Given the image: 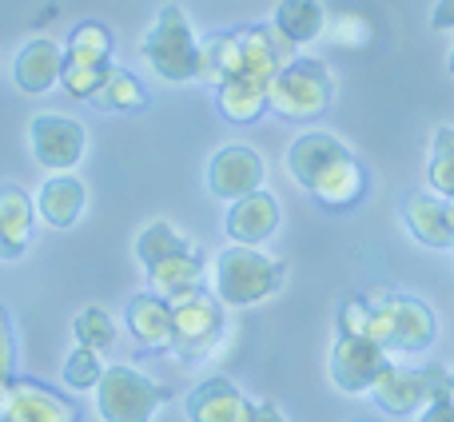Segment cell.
<instances>
[{"label":"cell","instance_id":"cell-1","mask_svg":"<svg viewBox=\"0 0 454 422\" xmlns=\"http://www.w3.org/2000/svg\"><path fill=\"white\" fill-rule=\"evenodd\" d=\"M363 299L371 303V323H367V339H375L387 355H419L434 343L439 323L434 311L415 295H399V291H363Z\"/></svg>","mask_w":454,"mask_h":422},{"label":"cell","instance_id":"cell-2","mask_svg":"<svg viewBox=\"0 0 454 422\" xmlns=\"http://www.w3.org/2000/svg\"><path fill=\"white\" fill-rule=\"evenodd\" d=\"M283 279H287V271L279 259L263 255L259 247H243V243L223 247L212 263V291L223 307L263 303L283 287Z\"/></svg>","mask_w":454,"mask_h":422},{"label":"cell","instance_id":"cell-3","mask_svg":"<svg viewBox=\"0 0 454 422\" xmlns=\"http://www.w3.org/2000/svg\"><path fill=\"white\" fill-rule=\"evenodd\" d=\"M140 52H144V60H148V68L156 72V76L172 80V84L200 80V36L180 4L160 8L156 20L144 32Z\"/></svg>","mask_w":454,"mask_h":422},{"label":"cell","instance_id":"cell-4","mask_svg":"<svg viewBox=\"0 0 454 422\" xmlns=\"http://www.w3.org/2000/svg\"><path fill=\"white\" fill-rule=\"evenodd\" d=\"M331 96H335V80L331 68L315 56H295L287 68H279V76L271 80V92H267V108L283 120H295V124H311L323 112L331 108Z\"/></svg>","mask_w":454,"mask_h":422},{"label":"cell","instance_id":"cell-5","mask_svg":"<svg viewBox=\"0 0 454 422\" xmlns=\"http://www.w3.org/2000/svg\"><path fill=\"white\" fill-rule=\"evenodd\" d=\"M168 399H172L168 387H160L156 379H148L128 363L104 367L100 383H96V407H100L104 422H152Z\"/></svg>","mask_w":454,"mask_h":422},{"label":"cell","instance_id":"cell-6","mask_svg":"<svg viewBox=\"0 0 454 422\" xmlns=\"http://www.w3.org/2000/svg\"><path fill=\"white\" fill-rule=\"evenodd\" d=\"M112 52H116V40L112 28H104L100 20H84L68 32L64 40V76L60 88L72 100H92V92L100 88L104 72L112 68Z\"/></svg>","mask_w":454,"mask_h":422},{"label":"cell","instance_id":"cell-7","mask_svg":"<svg viewBox=\"0 0 454 422\" xmlns=\"http://www.w3.org/2000/svg\"><path fill=\"white\" fill-rule=\"evenodd\" d=\"M375 402L387 415H415V410L431 407L439 399H454V371L442 367H423V371H407V367H387L375 379Z\"/></svg>","mask_w":454,"mask_h":422},{"label":"cell","instance_id":"cell-8","mask_svg":"<svg viewBox=\"0 0 454 422\" xmlns=\"http://www.w3.org/2000/svg\"><path fill=\"white\" fill-rule=\"evenodd\" d=\"M220 339H223V303L215 299V291L207 295L200 287L192 295H184L180 303H172V355H180L184 363H196L204 355H212Z\"/></svg>","mask_w":454,"mask_h":422},{"label":"cell","instance_id":"cell-9","mask_svg":"<svg viewBox=\"0 0 454 422\" xmlns=\"http://www.w3.org/2000/svg\"><path fill=\"white\" fill-rule=\"evenodd\" d=\"M28 148L44 172H68L88 152V128L72 116L44 112V116H32L28 124Z\"/></svg>","mask_w":454,"mask_h":422},{"label":"cell","instance_id":"cell-10","mask_svg":"<svg viewBox=\"0 0 454 422\" xmlns=\"http://www.w3.org/2000/svg\"><path fill=\"white\" fill-rule=\"evenodd\" d=\"M391 367V355L367 335H339L331 347V383L343 395H363Z\"/></svg>","mask_w":454,"mask_h":422},{"label":"cell","instance_id":"cell-11","mask_svg":"<svg viewBox=\"0 0 454 422\" xmlns=\"http://www.w3.org/2000/svg\"><path fill=\"white\" fill-rule=\"evenodd\" d=\"M267 180V164L255 148H243V144H231V148H220L207 164V191L215 199H239L259 191Z\"/></svg>","mask_w":454,"mask_h":422},{"label":"cell","instance_id":"cell-12","mask_svg":"<svg viewBox=\"0 0 454 422\" xmlns=\"http://www.w3.org/2000/svg\"><path fill=\"white\" fill-rule=\"evenodd\" d=\"M4 422H80V402L40 379H12Z\"/></svg>","mask_w":454,"mask_h":422},{"label":"cell","instance_id":"cell-13","mask_svg":"<svg viewBox=\"0 0 454 422\" xmlns=\"http://www.w3.org/2000/svg\"><path fill=\"white\" fill-rule=\"evenodd\" d=\"M239 36V72H251V76L275 80L279 68H287L299 56V44H291L275 24H247V28H235Z\"/></svg>","mask_w":454,"mask_h":422},{"label":"cell","instance_id":"cell-14","mask_svg":"<svg viewBox=\"0 0 454 422\" xmlns=\"http://www.w3.org/2000/svg\"><path fill=\"white\" fill-rule=\"evenodd\" d=\"M279 199L271 196V191H251V196H239L231 199V207H227V235H231V243H243V247H259V243H267L275 231H279Z\"/></svg>","mask_w":454,"mask_h":422},{"label":"cell","instance_id":"cell-15","mask_svg":"<svg viewBox=\"0 0 454 422\" xmlns=\"http://www.w3.org/2000/svg\"><path fill=\"white\" fill-rule=\"evenodd\" d=\"M124 323L132 331V343L140 347L144 355H164L172 351V303L152 291H140V295L128 299L124 307Z\"/></svg>","mask_w":454,"mask_h":422},{"label":"cell","instance_id":"cell-16","mask_svg":"<svg viewBox=\"0 0 454 422\" xmlns=\"http://www.w3.org/2000/svg\"><path fill=\"white\" fill-rule=\"evenodd\" d=\"M60 76H64V44H56V40H48V36L28 40L12 60L16 88L28 96L52 92V88L60 84Z\"/></svg>","mask_w":454,"mask_h":422},{"label":"cell","instance_id":"cell-17","mask_svg":"<svg viewBox=\"0 0 454 422\" xmlns=\"http://www.w3.org/2000/svg\"><path fill=\"white\" fill-rule=\"evenodd\" d=\"M255 402L231 383V379H207L188 395L192 422H251Z\"/></svg>","mask_w":454,"mask_h":422},{"label":"cell","instance_id":"cell-18","mask_svg":"<svg viewBox=\"0 0 454 422\" xmlns=\"http://www.w3.org/2000/svg\"><path fill=\"white\" fill-rule=\"evenodd\" d=\"M343 152H351L343 140H335L331 132H319V128H311V132L295 136L287 148V172L291 180L299 184V188H311L315 180H319V172H327L331 164H335Z\"/></svg>","mask_w":454,"mask_h":422},{"label":"cell","instance_id":"cell-19","mask_svg":"<svg viewBox=\"0 0 454 422\" xmlns=\"http://www.w3.org/2000/svg\"><path fill=\"white\" fill-rule=\"evenodd\" d=\"M307 191H311L327 211H347L367 196V172H363V164L351 156V152H343L327 172H319V180H315Z\"/></svg>","mask_w":454,"mask_h":422},{"label":"cell","instance_id":"cell-20","mask_svg":"<svg viewBox=\"0 0 454 422\" xmlns=\"http://www.w3.org/2000/svg\"><path fill=\"white\" fill-rule=\"evenodd\" d=\"M144 271H148V291L168 299V303H180L184 295L204 287V255L196 247L180 251L172 259H160V263L144 267Z\"/></svg>","mask_w":454,"mask_h":422},{"label":"cell","instance_id":"cell-21","mask_svg":"<svg viewBox=\"0 0 454 422\" xmlns=\"http://www.w3.org/2000/svg\"><path fill=\"white\" fill-rule=\"evenodd\" d=\"M267 92H271V80L251 76V72H235L223 84H215V104H220V116L231 124H255L267 108Z\"/></svg>","mask_w":454,"mask_h":422},{"label":"cell","instance_id":"cell-22","mask_svg":"<svg viewBox=\"0 0 454 422\" xmlns=\"http://www.w3.org/2000/svg\"><path fill=\"white\" fill-rule=\"evenodd\" d=\"M36 204L16 184H0V259H20L32 243Z\"/></svg>","mask_w":454,"mask_h":422},{"label":"cell","instance_id":"cell-23","mask_svg":"<svg viewBox=\"0 0 454 422\" xmlns=\"http://www.w3.org/2000/svg\"><path fill=\"white\" fill-rule=\"evenodd\" d=\"M403 215H407V227L423 247L434 251H450L454 247V227L447 215V199L434 196V191H415L403 204Z\"/></svg>","mask_w":454,"mask_h":422},{"label":"cell","instance_id":"cell-24","mask_svg":"<svg viewBox=\"0 0 454 422\" xmlns=\"http://www.w3.org/2000/svg\"><path fill=\"white\" fill-rule=\"evenodd\" d=\"M32 204L48 227H72L88 207V188L80 176H52V180H44Z\"/></svg>","mask_w":454,"mask_h":422},{"label":"cell","instance_id":"cell-25","mask_svg":"<svg viewBox=\"0 0 454 422\" xmlns=\"http://www.w3.org/2000/svg\"><path fill=\"white\" fill-rule=\"evenodd\" d=\"M271 24L291 40V44H311L327 32V8L319 0H279Z\"/></svg>","mask_w":454,"mask_h":422},{"label":"cell","instance_id":"cell-26","mask_svg":"<svg viewBox=\"0 0 454 422\" xmlns=\"http://www.w3.org/2000/svg\"><path fill=\"white\" fill-rule=\"evenodd\" d=\"M88 104L100 112H144L148 108V88H144L128 68H116V64H112Z\"/></svg>","mask_w":454,"mask_h":422},{"label":"cell","instance_id":"cell-27","mask_svg":"<svg viewBox=\"0 0 454 422\" xmlns=\"http://www.w3.org/2000/svg\"><path fill=\"white\" fill-rule=\"evenodd\" d=\"M427 180H431V191H434V196H442V199L454 196V128H450V124L434 128V136H431Z\"/></svg>","mask_w":454,"mask_h":422},{"label":"cell","instance_id":"cell-28","mask_svg":"<svg viewBox=\"0 0 454 422\" xmlns=\"http://www.w3.org/2000/svg\"><path fill=\"white\" fill-rule=\"evenodd\" d=\"M188 247L192 243L184 239L172 223H164V219L148 223L140 235H136V259H140L144 267L160 263V259H172V255H180V251H188Z\"/></svg>","mask_w":454,"mask_h":422},{"label":"cell","instance_id":"cell-29","mask_svg":"<svg viewBox=\"0 0 454 422\" xmlns=\"http://www.w3.org/2000/svg\"><path fill=\"white\" fill-rule=\"evenodd\" d=\"M72 331H76L80 347H92V351H108L116 343V323L104 307H84V311L72 319Z\"/></svg>","mask_w":454,"mask_h":422},{"label":"cell","instance_id":"cell-30","mask_svg":"<svg viewBox=\"0 0 454 422\" xmlns=\"http://www.w3.org/2000/svg\"><path fill=\"white\" fill-rule=\"evenodd\" d=\"M104 375V363H100V351H92V347H72L68 359H64V387L68 391H96V383H100Z\"/></svg>","mask_w":454,"mask_h":422},{"label":"cell","instance_id":"cell-31","mask_svg":"<svg viewBox=\"0 0 454 422\" xmlns=\"http://www.w3.org/2000/svg\"><path fill=\"white\" fill-rule=\"evenodd\" d=\"M331 40L339 48H363L371 40V20L363 12H339L331 24Z\"/></svg>","mask_w":454,"mask_h":422},{"label":"cell","instance_id":"cell-32","mask_svg":"<svg viewBox=\"0 0 454 422\" xmlns=\"http://www.w3.org/2000/svg\"><path fill=\"white\" fill-rule=\"evenodd\" d=\"M367 323H371V303L359 295L351 303H343V311H339V335H367Z\"/></svg>","mask_w":454,"mask_h":422},{"label":"cell","instance_id":"cell-33","mask_svg":"<svg viewBox=\"0 0 454 422\" xmlns=\"http://www.w3.org/2000/svg\"><path fill=\"white\" fill-rule=\"evenodd\" d=\"M16 371V335H12V319H8V311L0 307V375L12 379Z\"/></svg>","mask_w":454,"mask_h":422},{"label":"cell","instance_id":"cell-34","mask_svg":"<svg viewBox=\"0 0 454 422\" xmlns=\"http://www.w3.org/2000/svg\"><path fill=\"white\" fill-rule=\"evenodd\" d=\"M431 28H434V32H454V0H434V8H431Z\"/></svg>","mask_w":454,"mask_h":422},{"label":"cell","instance_id":"cell-35","mask_svg":"<svg viewBox=\"0 0 454 422\" xmlns=\"http://www.w3.org/2000/svg\"><path fill=\"white\" fill-rule=\"evenodd\" d=\"M419 422H454V399H439L431 407H423Z\"/></svg>","mask_w":454,"mask_h":422},{"label":"cell","instance_id":"cell-36","mask_svg":"<svg viewBox=\"0 0 454 422\" xmlns=\"http://www.w3.org/2000/svg\"><path fill=\"white\" fill-rule=\"evenodd\" d=\"M251 422H287V418H283V410L275 407V402H255V410H251Z\"/></svg>","mask_w":454,"mask_h":422},{"label":"cell","instance_id":"cell-37","mask_svg":"<svg viewBox=\"0 0 454 422\" xmlns=\"http://www.w3.org/2000/svg\"><path fill=\"white\" fill-rule=\"evenodd\" d=\"M16 379V375H12ZM12 379L0 375V422H4V410H8V391H12Z\"/></svg>","mask_w":454,"mask_h":422},{"label":"cell","instance_id":"cell-38","mask_svg":"<svg viewBox=\"0 0 454 422\" xmlns=\"http://www.w3.org/2000/svg\"><path fill=\"white\" fill-rule=\"evenodd\" d=\"M447 215H450V227H454V196L447 199Z\"/></svg>","mask_w":454,"mask_h":422},{"label":"cell","instance_id":"cell-39","mask_svg":"<svg viewBox=\"0 0 454 422\" xmlns=\"http://www.w3.org/2000/svg\"><path fill=\"white\" fill-rule=\"evenodd\" d=\"M447 72L454 76V48H450V56H447Z\"/></svg>","mask_w":454,"mask_h":422}]
</instances>
